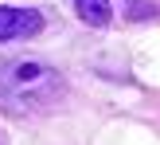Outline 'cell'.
<instances>
[{
    "label": "cell",
    "mask_w": 160,
    "mask_h": 145,
    "mask_svg": "<svg viewBox=\"0 0 160 145\" xmlns=\"http://www.w3.org/2000/svg\"><path fill=\"white\" fill-rule=\"evenodd\" d=\"M67 94L62 75L35 55H4L0 59V110L4 114H39Z\"/></svg>",
    "instance_id": "cell-1"
},
{
    "label": "cell",
    "mask_w": 160,
    "mask_h": 145,
    "mask_svg": "<svg viewBox=\"0 0 160 145\" xmlns=\"http://www.w3.org/2000/svg\"><path fill=\"white\" fill-rule=\"evenodd\" d=\"M43 28V16L31 12V8H4L0 4V43L4 39H28V35H39Z\"/></svg>",
    "instance_id": "cell-2"
},
{
    "label": "cell",
    "mask_w": 160,
    "mask_h": 145,
    "mask_svg": "<svg viewBox=\"0 0 160 145\" xmlns=\"http://www.w3.org/2000/svg\"><path fill=\"white\" fill-rule=\"evenodd\" d=\"M74 12L82 24H90V28H106L109 16H113V8H109V0H74Z\"/></svg>",
    "instance_id": "cell-3"
}]
</instances>
